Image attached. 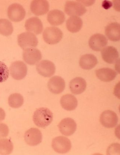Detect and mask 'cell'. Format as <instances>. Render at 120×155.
Returning a JSON list of instances; mask_svg holds the SVG:
<instances>
[{
	"mask_svg": "<svg viewBox=\"0 0 120 155\" xmlns=\"http://www.w3.org/2000/svg\"><path fill=\"white\" fill-rule=\"evenodd\" d=\"M80 3H83L84 4L83 5H92V4H93V3L95 1H80Z\"/></svg>",
	"mask_w": 120,
	"mask_h": 155,
	"instance_id": "cell-32",
	"label": "cell"
},
{
	"mask_svg": "<svg viewBox=\"0 0 120 155\" xmlns=\"http://www.w3.org/2000/svg\"><path fill=\"white\" fill-rule=\"evenodd\" d=\"M24 103V98L20 94L14 93L10 95L8 103L12 108H18L21 107Z\"/></svg>",
	"mask_w": 120,
	"mask_h": 155,
	"instance_id": "cell-26",
	"label": "cell"
},
{
	"mask_svg": "<svg viewBox=\"0 0 120 155\" xmlns=\"http://www.w3.org/2000/svg\"><path fill=\"white\" fill-rule=\"evenodd\" d=\"M36 70L40 75L49 78L53 75L55 72L56 67L53 63L49 60H43L36 65Z\"/></svg>",
	"mask_w": 120,
	"mask_h": 155,
	"instance_id": "cell-10",
	"label": "cell"
},
{
	"mask_svg": "<svg viewBox=\"0 0 120 155\" xmlns=\"http://www.w3.org/2000/svg\"><path fill=\"white\" fill-rule=\"evenodd\" d=\"M66 84L64 80L61 77L55 76L51 78L48 83L49 91L54 94H59L64 91Z\"/></svg>",
	"mask_w": 120,
	"mask_h": 155,
	"instance_id": "cell-14",
	"label": "cell"
},
{
	"mask_svg": "<svg viewBox=\"0 0 120 155\" xmlns=\"http://www.w3.org/2000/svg\"><path fill=\"white\" fill-rule=\"evenodd\" d=\"M13 143L9 139H3L0 140V154L9 155L12 152Z\"/></svg>",
	"mask_w": 120,
	"mask_h": 155,
	"instance_id": "cell-27",
	"label": "cell"
},
{
	"mask_svg": "<svg viewBox=\"0 0 120 155\" xmlns=\"http://www.w3.org/2000/svg\"><path fill=\"white\" fill-rule=\"evenodd\" d=\"M119 84H118H118L117 85V86H116V87H115V89L114 90V94L115 95H116V96H117L118 97V98H119V94H118V88H119V86H118V84H119Z\"/></svg>",
	"mask_w": 120,
	"mask_h": 155,
	"instance_id": "cell-33",
	"label": "cell"
},
{
	"mask_svg": "<svg viewBox=\"0 0 120 155\" xmlns=\"http://www.w3.org/2000/svg\"><path fill=\"white\" fill-rule=\"evenodd\" d=\"M87 83L83 78L77 77L72 80L70 83V88L72 93L80 94L85 91Z\"/></svg>",
	"mask_w": 120,
	"mask_h": 155,
	"instance_id": "cell-19",
	"label": "cell"
},
{
	"mask_svg": "<svg viewBox=\"0 0 120 155\" xmlns=\"http://www.w3.org/2000/svg\"><path fill=\"white\" fill-rule=\"evenodd\" d=\"M23 60L27 64L31 65H35L42 59L40 51L34 48L24 49L23 54Z\"/></svg>",
	"mask_w": 120,
	"mask_h": 155,
	"instance_id": "cell-8",
	"label": "cell"
},
{
	"mask_svg": "<svg viewBox=\"0 0 120 155\" xmlns=\"http://www.w3.org/2000/svg\"><path fill=\"white\" fill-rule=\"evenodd\" d=\"M101 123L108 128L114 127L117 125L118 118L116 114L111 110H106L103 112L100 117Z\"/></svg>",
	"mask_w": 120,
	"mask_h": 155,
	"instance_id": "cell-11",
	"label": "cell"
},
{
	"mask_svg": "<svg viewBox=\"0 0 120 155\" xmlns=\"http://www.w3.org/2000/svg\"><path fill=\"white\" fill-rule=\"evenodd\" d=\"M50 8L49 3L45 0H35L30 5V9L36 16H42L47 13Z\"/></svg>",
	"mask_w": 120,
	"mask_h": 155,
	"instance_id": "cell-15",
	"label": "cell"
},
{
	"mask_svg": "<svg viewBox=\"0 0 120 155\" xmlns=\"http://www.w3.org/2000/svg\"><path fill=\"white\" fill-rule=\"evenodd\" d=\"M112 6V3L110 1H104L103 2L102 6L105 9H108Z\"/></svg>",
	"mask_w": 120,
	"mask_h": 155,
	"instance_id": "cell-30",
	"label": "cell"
},
{
	"mask_svg": "<svg viewBox=\"0 0 120 155\" xmlns=\"http://www.w3.org/2000/svg\"><path fill=\"white\" fill-rule=\"evenodd\" d=\"M47 19L51 25L58 26L64 23L66 17L62 11L56 9L49 12L47 15Z\"/></svg>",
	"mask_w": 120,
	"mask_h": 155,
	"instance_id": "cell-18",
	"label": "cell"
},
{
	"mask_svg": "<svg viewBox=\"0 0 120 155\" xmlns=\"http://www.w3.org/2000/svg\"><path fill=\"white\" fill-rule=\"evenodd\" d=\"M53 114L51 110L46 108L37 109L34 112L33 120L37 127L45 128L50 125L53 120Z\"/></svg>",
	"mask_w": 120,
	"mask_h": 155,
	"instance_id": "cell-1",
	"label": "cell"
},
{
	"mask_svg": "<svg viewBox=\"0 0 120 155\" xmlns=\"http://www.w3.org/2000/svg\"><path fill=\"white\" fill-rule=\"evenodd\" d=\"M60 132L65 136H71L74 133L77 129V124L74 120L71 118L63 119L60 122L59 125Z\"/></svg>",
	"mask_w": 120,
	"mask_h": 155,
	"instance_id": "cell-13",
	"label": "cell"
},
{
	"mask_svg": "<svg viewBox=\"0 0 120 155\" xmlns=\"http://www.w3.org/2000/svg\"><path fill=\"white\" fill-rule=\"evenodd\" d=\"M98 63L97 57L94 54H87L82 56L80 60V65L82 69L91 70L97 65Z\"/></svg>",
	"mask_w": 120,
	"mask_h": 155,
	"instance_id": "cell-23",
	"label": "cell"
},
{
	"mask_svg": "<svg viewBox=\"0 0 120 155\" xmlns=\"http://www.w3.org/2000/svg\"><path fill=\"white\" fill-rule=\"evenodd\" d=\"M52 146L56 152L60 154L69 152L72 147L70 140L63 136L55 138L52 141Z\"/></svg>",
	"mask_w": 120,
	"mask_h": 155,
	"instance_id": "cell-5",
	"label": "cell"
},
{
	"mask_svg": "<svg viewBox=\"0 0 120 155\" xmlns=\"http://www.w3.org/2000/svg\"><path fill=\"white\" fill-rule=\"evenodd\" d=\"M108 40L103 35L96 34L92 36L89 41L90 48L96 51H102L107 45Z\"/></svg>",
	"mask_w": 120,
	"mask_h": 155,
	"instance_id": "cell-12",
	"label": "cell"
},
{
	"mask_svg": "<svg viewBox=\"0 0 120 155\" xmlns=\"http://www.w3.org/2000/svg\"><path fill=\"white\" fill-rule=\"evenodd\" d=\"M95 74L99 80L104 82L112 81L117 75L116 71L109 68H102L97 70Z\"/></svg>",
	"mask_w": 120,
	"mask_h": 155,
	"instance_id": "cell-20",
	"label": "cell"
},
{
	"mask_svg": "<svg viewBox=\"0 0 120 155\" xmlns=\"http://www.w3.org/2000/svg\"><path fill=\"white\" fill-rule=\"evenodd\" d=\"M13 28L12 24L9 20L6 19H0V33L5 36H8L13 33Z\"/></svg>",
	"mask_w": 120,
	"mask_h": 155,
	"instance_id": "cell-25",
	"label": "cell"
},
{
	"mask_svg": "<svg viewBox=\"0 0 120 155\" xmlns=\"http://www.w3.org/2000/svg\"><path fill=\"white\" fill-rule=\"evenodd\" d=\"M9 133V129L6 124L0 123V139L6 137Z\"/></svg>",
	"mask_w": 120,
	"mask_h": 155,
	"instance_id": "cell-29",
	"label": "cell"
},
{
	"mask_svg": "<svg viewBox=\"0 0 120 155\" xmlns=\"http://www.w3.org/2000/svg\"><path fill=\"white\" fill-rule=\"evenodd\" d=\"M26 29L30 33L38 35L42 33L43 25L41 20L37 17H32L25 22Z\"/></svg>",
	"mask_w": 120,
	"mask_h": 155,
	"instance_id": "cell-16",
	"label": "cell"
},
{
	"mask_svg": "<svg viewBox=\"0 0 120 155\" xmlns=\"http://www.w3.org/2000/svg\"><path fill=\"white\" fill-rule=\"evenodd\" d=\"M9 71L5 63L0 61V83L6 81L9 77Z\"/></svg>",
	"mask_w": 120,
	"mask_h": 155,
	"instance_id": "cell-28",
	"label": "cell"
},
{
	"mask_svg": "<svg viewBox=\"0 0 120 155\" xmlns=\"http://www.w3.org/2000/svg\"><path fill=\"white\" fill-rule=\"evenodd\" d=\"M83 25V21L81 18L78 16H71L66 21L67 29L72 33H77L79 31Z\"/></svg>",
	"mask_w": 120,
	"mask_h": 155,
	"instance_id": "cell-24",
	"label": "cell"
},
{
	"mask_svg": "<svg viewBox=\"0 0 120 155\" xmlns=\"http://www.w3.org/2000/svg\"><path fill=\"white\" fill-rule=\"evenodd\" d=\"M64 11L70 16H81L87 12L85 6L79 2L67 1L65 4Z\"/></svg>",
	"mask_w": 120,
	"mask_h": 155,
	"instance_id": "cell-6",
	"label": "cell"
},
{
	"mask_svg": "<svg viewBox=\"0 0 120 155\" xmlns=\"http://www.w3.org/2000/svg\"><path fill=\"white\" fill-rule=\"evenodd\" d=\"M105 33L110 40L116 42L120 39V25L118 23L110 24L106 27Z\"/></svg>",
	"mask_w": 120,
	"mask_h": 155,
	"instance_id": "cell-21",
	"label": "cell"
},
{
	"mask_svg": "<svg viewBox=\"0 0 120 155\" xmlns=\"http://www.w3.org/2000/svg\"><path fill=\"white\" fill-rule=\"evenodd\" d=\"M19 45L23 49L37 46L38 41L36 36L30 32H24L19 35L18 37Z\"/></svg>",
	"mask_w": 120,
	"mask_h": 155,
	"instance_id": "cell-3",
	"label": "cell"
},
{
	"mask_svg": "<svg viewBox=\"0 0 120 155\" xmlns=\"http://www.w3.org/2000/svg\"><path fill=\"white\" fill-rule=\"evenodd\" d=\"M60 104L63 108L68 111L75 110L78 105V101L75 97L72 94L63 95L60 99Z\"/></svg>",
	"mask_w": 120,
	"mask_h": 155,
	"instance_id": "cell-22",
	"label": "cell"
},
{
	"mask_svg": "<svg viewBox=\"0 0 120 155\" xmlns=\"http://www.w3.org/2000/svg\"><path fill=\"white\" fill-rule=\"evenodd\" d=\"M102 57L106 62L109 64H114L118 62L119 54L115 48L108 46L102 50Z\"/></svg>",
	"mask_w": 120,
	"mask_h": 155,
	"instance_id": "cell-17",
	"label": "cell"
},
{
	"mask_svg": "<svg viewBox=\"0 0 120 155\" xmlns=\"http://www.w3.org/2000/svg\"><path fill=\"white\" fill-rule=\"evenodd\" d=\"M24 138L25 142L29 145L32 146H37L42 142V133L39 129L32 128L26 132Z\"/></svg>",
	"mask_w": 120,
	"mask_h": 155,
	"instance_id": "cell-9",
	"label": "cell"
},
{
	"mask_svg": "<svg viewBox=\"0 0 120 155\" xmlns=\"http://www.w3.org/2000/svg\"><path fill=\"white\" fill-rule=\"evenodd\" d=\"M45 42L50 45H54L59 42L63 38V33L57 27H48L44 30L43 34Z\"/></svg>",
	"mask_w": 120,
	"mask_h": 155,
	"instance_id": "cell-2",
	"label": "cell"
},
{
	"mask_svg": "<svg viewBox=\"0 0 120 155\" xmlns=\"http://www.w3.org/2000/svg\"><path fill=\"white\" fill-rule=\"evenodd\" d=\"M9 69L12 77L18 81L24 79L27 74V66L21 61H16L12 63Z\"/></svg>",
	"mask_w": 120,
	"mask_h": 155,
	"instance_id": "cell-4",
	"label": "cell"
},
{
	"mask_svg": "<svg viewBox=\"0 0 120 155\" xmlns=\"http://www.w3.org/2000/svg\"><path fill=\"white\" fill-rule=\"evenodd\" d=\"M26 12L23 6L18 3L10 5L8 9V15L11 21L18 22L22 21L25 18Z\"/></svg>",
	"mask_w": 120,
	"mask_h": 155,
	"instance_id": "cell-7",
	"label": "cell"
},
{
	"mask_svg": "<svg viewBox=\"0 0 120 155\" xmlns=\"http://www.w3.org/2000/svg\"><path fill=\"white\" fill-rule=\"evenodd\" d=\"M6 117V114L2 108H0V122L3 120Z\"/></svg>",
	"mask_w": 120,
	"mask_h": 155,
	"instance_id": "cell-31",
	"label": "cell"
}]
</instances>
